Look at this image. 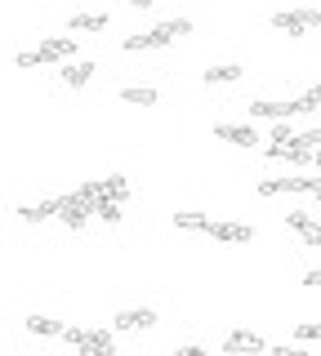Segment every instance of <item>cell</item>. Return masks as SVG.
I'll return each instance as SVG.
<instances>
[{
	"label": "cell",
	"instance_id": "obj_1",
	"mask_svg": "<svg viewBox=\"0 0 321 356\" xmlns=\"http://www.w3.org/2000/svg\"><path fill=\"white\" fill-rule=\"evenodd\" d=\"M321 22V14L313 5H304V9H281V14H272V27L276 31H285V36H304V31H313Z\"/></svg>",
	"mask_w": 321,
	"mask_h": 356
},
{
	"label": "cell",
	"instance_id": "obj_2",
	"mask_svg": "<svg viewBox=\"0 0 321 356\" xmlns=\"http://www.w3.org/2000/svg\"><path fill=\"white\" fill-rule=\"evenodd\" d=\"M224 352L228 356H259L263 352V339L254 330H232L228 339H224Z\"/></svg>",
	"mask_w": 321,
	"mask_h": 356
},
{
	"label": "cell",
	"instance_id": "obj_3",
	"mask_svg": "<svg viewBox=\"0 0 321 356\" xmlns=\"http://www.w3.org/2000/svg\"><path fill=\"white\" fill-rule=\"evenodd\" d=\"M54 200H58V218L68 222V227H85V222H90V214H94V209L85 205L81 196H54Z\"/></svg>",
	"mask_w": 321,
	"mask_h": 356
},
{
	"label": "cell",
	"instance_id": "obj_4",
	"mask_svg": "<svg viewBox=\"0 0 321 356\" xmlns=\"http://www.w3.org/2000/svg\"><path fill=\"white\" fill-rule=\"evenodd\" d=\"M214 138L232 143V147H259V143H263L254 125H214Z\"/></svg>",
	"mask_w": 321,
	"mask_h": 356
},
{
	"label": "cell",
	"instance_id": "obj_5",
	"mask_svg": "<svg viewBox=\"0 0 321 356\" xmlns=\"http://www.w3.org/2000/svg\"><path fill=\"white\" fill-rule=\"evenodd\" d=\"M157 325V312L152 307H125V312H116V330L120 334H130V330H152Z\"/></svg>",
	"mask_w": 321,
	"mask_h": 356
},
{
	"label": "cell",
	"instance_id": "obj_6",
	"mask_svg": "<svg viewBox=\"0 0 321 356\" xmlns=\"http://www.w3.org/2000/svg\"><path fill=\"white\" fill-rule=\"evenodd\" d=\"M76 352H81V356H116L112 330H90V334H85V343H81Z\"/></svg>",
	"mask_w": 321,
	"mask_h": 356
},
{
	"label": "cell",
	"instance_id": "obj_7",
	"mask_svg": "<svg viewBox=\"0 0 321 356\" xmlns=\"http://www.w3.org/2000/svg\"><path fill=\"white\" fill-rule=\"evenodd\" d=\"M94 183V192L103 196V200H120L125 205L130 200V183H125V174H107V178H90Z\"/></svg>",
	"mask_w": 321,
	"mask_h": 356
},
{
	"label": "cell",
	"instance_id": "obj_8",
	"mask_svg": "<svg viewBox=\"0 0 321 356\" xmlns=\"http://www.w3.org/2000/svg\"><path fill=\"white\" fill-rule=\"evenodd\" d=\"M210 236H214V241H224V245H246L250 236H254V232H250V222H214V227H210Z\"/></svg>",
	"mask_w": 321,
	"mask_h": 356
},
{
	"label": "cell",
	"instance_id": "obj_9",
	"mask_svg": "<svg viewBox=\"0 0 321 356\" xmlns=\"http://www.w3.org/2000/svg\"><path fill=\"white\" fill-rule=\"evenodd\" d=\"M40 54H45V63H63V58L76 54V40L72 36H49V40H40Z\"/></svg>",
	"mask_w": 321,
	"mask_h": 356
},
{
	"label": "cell",
	"instance_id": "obj_10",
	"mask_svg": "<svg viewBox=\"0 0 321 356\" xmlns=\"http://www.w3.org/2000/svg\"><path fill=\"white\" fill-rule=\"evenodd\" d=\"M98 72V67L90 63V58H72L68 67H63V81H68L72 89H81V85H90V76Z\"/></svg>",
	"mask_w": 321,
	"mask_h": 356
},
{
	"label": "cell",
	"instance_id": "obj_11",
	"mask_svg": "<svg viewBox=\"0 0 321 356\" xmlns=\"http://www.w3.org/2000/svg\"><path fill=\"white\" fill-rule=\"evenodd\" d=\"M18 218L23 222H45V218H58V200H40V205H18Z\"/></svg>",
	"mask_w": 321,
	"mask_h": 356
},
{
	"label": "cell",
	"instance_id": "obj_12",
	"mask_svg": "<svg viewBox=\"0 0 321 356\" xmlns=\"http://www.w3.org/2000/svg\"><path fill=\"white\" fill-rule=\"evenodd\" d=\"M120 98H125L130 107H157L161 103V94H157V89H148V85H125V89H120Z\"/></svg>",
	"mask_w": 321,
	"mask_h": 356
},
{
	"label": "cell",
	"instance_id": "obj_13",
	"mask_svg": "<svg viewBox=\"0 0 321 356\" xmlns=\"http://www.w3.org/2000/svg\"><path fill=\"white\" fill-rule=\"evenodd\" d=\"M201 81L205 85H237L241 81V67L237 63H219V67H210V72H201Z\"/></svg>",
	"mask_w": 321,
	"mask_h": 356
},
{
	"label": "cell",
	"instance_id": "obj_14",
	"mask_svg": "<svg viewBox=\"0 0 321 356\" xmlns=\"http://www.w3.org/2000/svg\"><path fill=\"white\" fill-rule=\"evenodd\" d=\"M27 330L40 334V339H63V334H68V325L54 321V316H27Z\"/></svg>",
	"mask_w": 321,
	"mask_h": 356
},
{
	"label": "cell",
	"instance_id": "obj_15",
	"mask_svg": "<svg viewBox=\"0 0 321 356\" xmlns=\"http://www.w3.org/2000/svg\"><path fill=\"white\" fill-rule=\"evenodd\" d=\"M165 44H170V40H165L161 31L152 27V31H143V36H125V54H139V49H165Z\"/></svg>",
	"mask_w": 321,
	"mask_h": 356
},
{
	"label": "cell",
	"instance_id": "obj_16",
	"mask_svg": "<svg viewBox=\"0 0 321 356\" xmlns=\"http://www.w3.org/2000/svg\"><path fill=\"white\" fill-rule=\"evenodd\" d=\"M174 227H183V232H210V227H214V218L196 214V209H183V214H174Z\"/></svg>",
	"mask_w": 321,
	"mask_h": 356
},
{
	"label": "cell",
	"instance_id": "obj_17",
	"mask_svg": "<svg viewBox=\"0 0 321 356\" xmlns=\"http://www.w3.org/2000/svg\"><path fill=\"white\" fill-rule=\"evenodd\" d=\"M317 187H321V174L317 178H281V192H295V196H317Z\"/></svg>",
	"mask_w": 321,
	"mask_h": 356
},
{
	"label": "cell",
	"instance_id": "obj_18",
	"mask_svg": "<svg viewBox=\"0 0 321 356\" xmlns=\"http://www.w3.org/2000/svg\"><path fill=\"white\" fill-rule=\"evenodd\" d=\"M68 27H72V31H103L107 18H103V14H72Z\"/></svg>",
	"mask_w": 321,
	"mask_h": 356
},
{
	"label": "cell",
	"instance_id": "obj_19",
	"mask_svg": "<svg viewBox=\"0 0 321 356\" xmlns=\"http://www.w3.org/2000/svg\"><path fill=\"white\" fill-rule=\"evenodd\" d=\"M157 31L165 40H179V36H192V22H187V18H170V22H157Z\"/></svg>",
	"mask_w": 321,
	"mask_h": 356
},
{
	"label": "cell",
	"instance_id": "obj_20",
	"mask_svg": "<svg viewBox=\"0 0 321 356\" xmlns=\"http://www.w3.org/2000/svg\"><path fill=\"white\" fill-rule=\"evenodd\" d=\"M295 343H321V321H299V325H295Z\"/></svg>",
	"mask_w": 321,
	"mask_h": 356
},
{
	"label": "cell",
	"instance_id": "obj_21",
	"mask_svg": "<svg viewBox=\"0 0 321 356\" xmlns=\"http://www.w3.org/2000/svg\"><path fill=\"white\" fill-rule=\"evenodd\" d=\"M285 222H290L299 236H304V232H313V227H321V222H317L313 214H304V209H290V214H285Z\"/></svg>",
	"mask_w": 321,
	"mask_h": 356
},
{
	"label": "cell",
	"instance_id": "obj_22",
	"mask_svg": "<svg viewBox=\"0 0 321 356\" xmlns=\"http://www.w3.org/2000/svg\"><path fill=\"white\" fill-rule=\"evenodd\" d=\"M94 214H98V218H103V222H120V218H125V214H120V200H103V196H98V205H94Z\"/></svg>",
	"mask_w": 321,
	"mask_h": 356
},
{
	"label": "cell",
	"instance_id": "obj_23",
	"mask_svg": "<svg viewBox=\"0 0 321 356\" xmlns=\"http://www.w3.org/2000/svg\"><path fill=\"white\" fill-rule=\"evenodd\" d=\"M14 67H45V54H40V49H18Z\"/></svg>",
	"mask_w": 321,
	"mask_h": 356
},
{
	"label": "cell",
	"instance_id": "obj_24",
	"mask_svg": "<svg viewBox=\"0 0 321 356\" xmlns=\"http://www.w3.org/2000/svg\"><path fill=\"white\" fill-rule=\"evenodd\" d=\"M299 134H290V125L285 120H272V129H268V143H295Z\"/></svg>",
	"mask_w": 321,
	"mask_h": 356
},
{
	"label": "cell",
	"instance_id": "obj_25",
	"mask_svg": "<svg viewBox=\"0 0 321 356\" xmlns=\"http://www.w3.org/2000/svg\"><path fill=\"white\" fill-rule=\"evenodd\" d=\"M259 196H281V178H259Z\"/></svg>",
	"mask_w": 321,
	"mask_h": 356
},
{
	"label": "cell",
	"instance_id": "obj_26",
	"mask_svg": "<svg viewBox=\"0 0 321 356\" xmlns=\"http://www.w3.org/2000/svg\"><path fill=\"white\" fill-rule=\"evenodd\" d=\"M299 143L313 147V152H321V129H304V134H299Z\"/></svg>",
	"mask_w": 321,
	"mask_h": 356
},
{
	"label": "cell",
	"instance_id": "obj_27",
	"mask_svg": "<svg viewBox=\"0 0 321 356\" xmlns=\"http://www.w3.org/2000/svg\"><path fill=\"white\" fill-rule=\"evenodd\" d=\"M85 334H90V330H81V325H68V334H63V339H68L72 348H81V343H85Z\"/></svg>",
	"mask_w": 321,
	"mask_h": 356
},
{
	"label": "cell",
	"instance_id": "obj_28",
	"mask_svg": "<svg viewBox=\"0 0 321 356\" xmlns=\"http://www.w3.org/2000/svg\"><path fill=\"white\" fill-rule=\"evenodd\" d=\"M272 356H308L304 343H285V348H272Z\"/></svg>",
	"mask_w": 321,
	"mask_h": 356
},
{
	"label": "cell",
	"instance_id": "obj_29",
	"mask_svg": "<svg viewBox=\"0 0 321 356\" xmlns=\"http://www.w3.org/2000/svg\"><path fill=\"white\" fill-rule=\"evenodd\" d=\"M174 356H210V352L201 348V343H183V348H179V352H174Z\"/></svg>",
	"mask_w": 321,
	"mask_h": 356
},
{
	"label": "cell",
	"instance_id": "obj_30",
	"mask_svg": "<svg viewBox=\"0 0 321 356\" xmlns=\"http://www.w3.org/2000/svg\"><path fill=\"white\" fill-rule=\"evenodd\" d=\"M304 245H313V250H321V227H313V232H304Z\"/></svg>",
	"mask_w": 321,
	"mask_h": 356
},
{
	"label": "cell",
	"instance_id": "obj_31",
	"mask_svg": "<svg viewBox=\"0 0 321 356\" xmlns=\"http://www.w3.org/2000/svg\"><path fill=\"white\" fill-rule=\"evenodd\" d=\"M304 285H321V267L317 272H304Z\"/></svg>",
	"mask_w": 321,
	"mask_h": 356
},
{
	"label": "cell",
	"instance_id": "obj_32",
	"mask_svg": "<svg viewBox=\"0 0 321 356\" xmlns=\"http://www.w3.org/2000/svg\"><path fill=\"white\" fill-rule=\"evenodd\" d=\"M130 5H134V9H152V5H157V0H130Z\"/></svg>",
	"mask_w": 321,
	"mask_h": 356
},
{
	"label": "cell",
	"instance_id": "obj_33",
	"mask_svg": "<svg viewBox=\"0 0 321 356\" xmlns=\"http://www.w3.org/2000/svg\"><path fill=\"white\" fill-rule=\"evenodd\" d=\"M308 94H317V98H321V85H313V89H308Z\"/></svg>",
	"mask_w": 321,
	"mask_h": 356
},
{
	"label": "cell",
	"instance_id": "obj_34",
	"mask_svg": "<svg viewBox=\"0 0 321 356\" xmlns=\"http://www.w3.org/2000/svg\"><path fill=\"white\" fill-rule=\"evenodd\" d=\"M317 174H321V152H317Z\"/></svg>",
	"mask_w": 321,
	"mask_h": 356
},
{
	"label": "cell",
	"instance_id": "obj_35",
	"mask_svg": "<svg viewBox=\"0 0 321 356\" xmlns=\"http://www.w3.org/2000/svg\"><path fill=\"white\" fill-rule=\"evenodd\" d=\"M317 200H321V187H317Z\"/></svg>",
	"mask_w": 321,
	"mask_h": 356
}]
</instances>
